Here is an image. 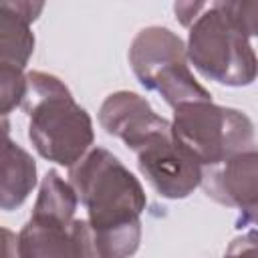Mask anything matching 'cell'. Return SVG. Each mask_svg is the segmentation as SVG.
<instances>
[{
  "mask_svg": "<svg viewBox=\"0 0 258 258\" xmlns=\"http://www.w3.org/2000/svg\"><path fill=\"white\" fill-rule=\"evenodd\" d=\"M28 91V79L22 69L0 64V113L6 117L12 109L22 107Z\"/></svg>",
  "mask_w": 258,
  "mask_h": 258,
  "instance_id": "cell-13",
  "label": "cell"
},
{
  "mask_svg": "<svg viewBox=\"0 0 258 258\" xmlns=\"http://www.w3.org/2000/svg\"><path fill=\"white\" fill-rule=\"evenodd\" d=\"M20 258H101L87 220L62 222L32 214L18 234Z\"/></svg>",
  "mask_w": 258,
  "mask_h": 258,
  "instance_id": "cell-6",
  "label": "cell"
},
{
  "mask_svg": "<svg viewBox=\"0 0 258 258\" xmlns=\"http://www.w3.org/2000/svg\"><path fill=\"white\" fill-rule=\"evenodd\" d=\"M228 8L248 36H258V0L228 2Z\"/></svg>",
  "mask_w": 258,
  "mask_h": 258,
  "instance_id": "cell-14",
  "label": "cell"
},
{
  "mask_svg": "<svg viewBox=\"0 0 258 258\" xmlns=\"http://www.w3.org/2000/svg\"><path fill=\"white\" fill-rule=\"evenodd\" d=\"M187 46L183 40L163 26H147L137 32L129 46V64L137 81L163 97V101L177 109L196 101H212L187 67Z\"/></svg>",
  "mask_w": 258,
  "mask_h": 258,
  "instance_id": "cell-5",
  "label": "cell"
},
{
  "mask_svg": "<svg viewBox=\"0 0 258 258\" xmlns=\"http://www.w3.org/2000/svg\"><path fill=\"white\" fill-rule=\"evenodd\" d=\"M77 204H79V196L71 185V181H64L54 169H50L42 177L32 214L56 218L62 222H73Z\"/></svg>",
  "mask_w": 258,
  "mask_h": 258,
  "instance_id": "cell-12",
  "label": "cell"
},
{
  "mask_svg": "<svg viewBox=\"0 0 258 258\" xmlns=\"http://www.w3.org/2000/svg\"><path fill=\"white\" fill-rule=\"evenodd\" d=\"M171 135L202 167H214L252 149L254 125L238 109L196 101L173 109Z\"/></svg>",
  "mask_w": 258,
  "mask_h": 258,
  "instance_id": "cell-4",
  "label": "cell"
},
{
  "mask_svg": "<svg viewBox=\"0 0 258 258\" xmlns=\"http://www.w3.org/2000/svg\"><path fill=\"white\" fill-rule=\"evenodd\" d=\"M224 258H258V232L250 230L234 238L224 254Z\"/></svg>",
  "mask_w": 258,
  "mask_h": 258,
  "instance_id": "cell-15",
  "label": "cell"
},
{
  "mask_svg": "<svg viewBox=\"0 0 258 258\" xmlns=\"http://www.w3.org/2000/svg\"><path fill=\"white\" fill-rule=\"evenodd\" d=\"M187 32V58L196 71L218 85L246 87L258 75L250 36L228 2H177L173 6Z\"/></svg>",
  "mask_w": 258,
  "mask_h": 258,
  "instance_id": "cell-2",
  "label": "cell"
},
{
  "mask_svg": "<svg viewBox=\"0 0 258 258\" xmlns=\"http://www.w3.org/2000/svg\"><path fill=\"white\" fill-rule=\"evenodd\" d=\"M4 236V258H20L18 256V236H14L8 228L2 230Z\"/></svg>",
  "mask_w": 258,
  "mask_h": 258,
  "instance_id": "cell-16",
  "label": "cell"
},
{
  "mask_svg": "<svg viewBox=\"0 0 258 258\" xmlns=\"http://www.w3.org/2000/svg\"><path fill=\"white\" fill-rule=\"evenodd\" d=\"M69 181L87 210L101 258H131L141 242L147 206L139 179L105 147L91 149L69 169Z\"/></svg>",
  "mask_w": 258,
  "mask_h": 258,
  "instance_id": "cell-1",
  "label": "cell"
},
{
  "mask_svg": "<svg viewBox=\"0 0 258 258\" xmlns=\"http://www.w3.org/2000/svg\"><path fill=\"white\" fill-rule=\"evenodd\" d=\"M26 79L22 109L28 115V139L44 159L71 169L91 151L93 121L58 77L32 71Z\"/></svg>",
  "mask_w": 258,
  "mask_h": 258,
  "instance_id": "cell-3",
  "label": "cell"
},
{
  "mask_svg": "<svg viewBox=\"0 0 258 258\" xmlns=\"http://www.w3.org/2000/svg\"><path fill=\"white\" fill-rule=\"evenodd\" d=\"M99 123L105 133L121 139L135 153L151 141L171 135V123L157 115L143 97L129 91L111 93L103 101Z\"/></svg>",
  "mask_w": 258,
  "mask_h": 258,
  "instance_id": "cell-9",
  "label": "cell"
},
{
  "mask_svg": "<svg viewBox=\"0 0 258 258\" xmlns=\"http://www.w3.org/2000/svg\"><path fill=\"white\" fill-rule=\"evenodd\" d=\"M36 185V163L34 159L14 141L8 139L4 131L2 149V183H0V208L10 212L18 208L32 187Z\"/></svg>",
  "mask_w": 258,
  "mask_h": 258,
  "instance_id": "cell-11",
  "label": "cell"
},
{
  "mask_svg": "<svg viewBox=\"0 0 258 258\" xmlns=\"http://www.w3.org/2000/svg\"><path fill=\"white\" fill-rule=\"evenodd\" d=\"M202 187L214 202L236 208L242 226H258V149H248L220 165L206 167Z\"/></svg>",
  "mask_w": 258,
  "mask_h": 258,
  "instance_id": "cell-7",
  "label": "cell"
},
{
  "mask_svg": "<svg viewBox=\"0 0 258 258\" xmlns=\"http://www.w3.org/2000/svg\"><path fill=\"white\" fill-rule=\"evenodd\" d=\"M42 2H2L0 4V64L24 69L32 50L34 34L30 24L42 12Z\"/></svg>",
  "mask_w": 258,
  "mask_h": 258,
  "instance_id": "cell-10",
  "label": "cell"
},
{
  "mask_svg": "<svg viewBox=\"0 0 258 258\" xmlns=\"http://www.w3.org/2000/svg\"><path fill=\"white\" fill-rule=\"evenodd\" d=\"M135 155L139 171L161 198L183 200L202 185L204 167L173 141V135L151 141Z\"/></svg>",
  "mask_w": 258,
  "mask_h": 258,
  "instance_id": "cell-8",
  "label": "cell"
}]
</instances>
